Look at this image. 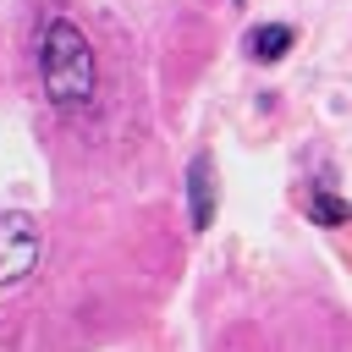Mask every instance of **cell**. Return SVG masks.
<instances>
[{"label":"cell","instance_id":"cell-5","mask_svg":"<svg viewBox=\"0 0 352 352\" xmlns=\"http://www.w3.org/2000/svg\"><path fill=\"white\" fill-rule=\"evenodd\" d=\"M308 214H314V226H330V231H336V226H352V204L336 198V192H324V187L308 198Z\"/></svg>","mask_w":352,"mask_h":352},{"label":"cell","instance_id":"cell-2","mask_svg":"<svg viewBox=\"0 0 352 352\" xmlns=\"http://www.w3.org/2000/svg\"><path fill=\"white\" fill-rule=\"evenodd\" d=\"M38 253H44V236H38V220L11 209L0 214V286H16L38 270Z\"/></svg>","mask_w":352,"mask_h":352},{"label":"cell","instance_id":"cell-1","mask_svg":"<svg viewBox=\"0 0 352 352\" xmlns=\"http://www.w3.org/2000/svg\"><path fill=\"white\" fill-rule=\"evenodd\" d=\"M38 72H44V94L55 110H88L94 88H99V66H94V44L82 38V28L72 16H50L44 38H38Z\"/></svg>","mask_w":352,"mask_h":352},{"label":"cell","instance_id":"cell-3","mask_svg":"<svg viewBox=\"0 0 352 352\" xmlns=\"http://www.w3.org/2000/svg\"><path fill=\"white\" fill-rule=\"evenodd\" d=\"M187 220H192V231L214 226V154L209 148H198L187 165Z\"/></svg>","mask_w":352,"mask_h":352},{"label":"cell","instance_id":"cell-4","mask_svg":"<svg viewBox=\"0 0 352 352\" xmlns=\"http://www.w3.org/2000/svg\"><path fill=\"white\" fill-rule=\"evenodd\" d=\"M292 44H297V33H292L286 22H258V28L248 33V55H253V60H280Z\"/></svg>","mask_w":352,"mask_h":352}]
</instances>
